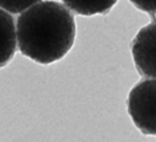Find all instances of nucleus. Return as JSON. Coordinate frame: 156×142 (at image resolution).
Here are the masks:
<instances>
[{
  "mask_svg": "<svg viewBox=\"0 0 156 142\" xmlns=\"http://www.w3.org/2000/svg\"><path fill=\"white\" fill-rule=\"evenodd\" d=\"M76 21L71 10L57 1H39L17 18L16 39L22 55L49 65L63 59L74 44Z\"/></svg>",
  "mask_w": 156,
  "mask_h": 142,
  "instance_id": "f257e3e1",
  "label": "nucleus"
},
{
  "mask_svg": "<svg viewBox=\"0 0 156 142\" xmlns=\"http://www.w3.org/2000/svg\"><path fill=\"white\" fill-rule=\"evenodd\" d=\"M127 110L141 133L156 136V78L141 80L130 89Z\"/></svg>",
  "mask_w": 156,
  "mask_h": 142,
  "instance_id": "f03ea898",
  "label": "nucleus"
},
{
  "mask_svg": "<svg viewBox=\"0 0 156 142\" xmlns=\"http://www.w3.org/2000/svg\"><path fill=\"white\" fill-rule=\"evenodd\" d=\"M132 55L138 72L147 78H156V17L141 27L134 37L132 45Z\"/></svg>",
  "mask_w": 156,
  "mask_h": 142,
  "instance_id": "7ed1b4c3",
  "label": "nucleus"
},
{
  "mask_svg": "<svg viewBox=\"0 0 156 142\" xmlns=\"http://www.w3.org/2000/svg\"><path fill=\"white\" fill-rule=\"evenodd\" d=\"M16 28L12 16L0 7V69L5 67L16 51Z\"/></svg>",
  "mask_w": 156,
  "mask_h": 142,
  "instance_id": "20e7f679",
  "label": "nucleus"
},
{
  "mask_svg": "<svg viewBox=\"0 0 156 142\" xmlns=\"http://www.w3.org/2000/svg\"><path fill=\"white\" fill-rule=\"evenodd\" d=\"M74 13L82 16L105 15L117 4L118 0H62Z\"/></svg>",
  "mask_w": 156,
  "mask_h": 142,
  "instance_id": "39448f33",
  "label": "nucleus"
},
{
  "mask_svg": "<svg viewBox=\"0 0 156 142\" xmlns=\"http://www.w3.org/2000/svg\"><path fill=\"white\" fill-rule=\"evenodd\" d=\"M41 0H0V7L11 13H21Z\"/></svg>",
  "mask_w": 156,
  "mask_h": 142,
  "instance_id": "423d86ee",
  "label": "nucleus"
},
{
  "mask_svg": "<svg viewBox=\"0 0 156 142\" xmlns=\"http://www.w3.org/2000/svg\"><path fill=\"white\" fill-rule=\"evenodd\" d=\"M136 9L150 13L151 16L156 15V0H129Z\"/></svg>",
  "mask_w": 156,
  "mask_h": 142,
  "instance_id": "0eeeda50",
  "label": "nucleus"
}]
</instances>
